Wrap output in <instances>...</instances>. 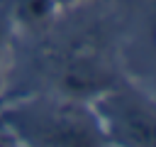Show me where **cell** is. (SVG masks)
Instances as JSON below:
<instances>
[{
	"instance_id": "3957f363",
	"label": "cell",
	"mask_w": 156,
	"mask_h": 147,
	"mask_svg": "<svg viewBox=\"0 0 156 147\" xmlns=\"http://www.w3.org/2000/svg\"><path fill=\"white\" fill-rule=\"evenodd\" d=\"M61 5L56 0H15L10 7V20L17 27H24L29 32H39L54 22Z\"/></svg>"
},
{
	"instance_id": "8992f818",
	"label": "cell",
	"mask_w": 156,
	"mask_h": 147,
	"mask_svg": "<svg viewBox=\"0 0 156 147\" xmlns=\"http://www.w3.org/2000/svg\"><path fill=\"white\" fill-rule=\"evenodd\" d=\"M56 2H58V5L63 7V5H68V2H76V0H56Z\"/></svg>"
},
{
	"instance_id": "52a82bcc",
	"label": "cell",
	"mask_w": 156,
	"mask_h": 147,
	"mask_svg": "<svg viewBox=\"0 0 156 147\" xmlns=\"http://www.w3.org/2000/svg\"><path fill=\"white\" fill-rule=\"evenodd\" d=\"M154 44H156V24H154Z\"/></svg>"
},
{
	"instance_id": "7a4b0ae2",
	"label": "cell",
	"mask_w": 156,
	"mask_h": 147,
	"mask_svg": "<svg viewBox=\"0 0 156 147\" xmlns=\"http://www.w3.org/2000/svg\"><path fill=\"white\" fill-rule=\"evenodd\" d=\"M107 147H156V105L134 88L110 86L90 100Z\"/></svg>"
},
{
	"instance_id": "6da1fadb",
	"label": "cell",
	"mask_w": 156,
	"mask_h": 147,
	"mask_svg": "<svg viewBox=\"0 0 156 147\" xmlns=\"http://www.w3.org/2000/svg\"><path fill=\"white\" fill-rule=\"evenodd\" d=\"M20 147H107L90 100L32 96L0 110Z\"/></svg>"
},
{
	"instance_id": "5b68a950",
	"label": "cell",
	"mask_w": 156,
	"mask_h": 147,
	"mask_svg": "<svg viewBox=\"0 0 156 147\" xmlns=\"http://www.w3.org/2000/svg\"><path fill=\"white\" fill-rule=\"evenodd\" d=\"M0 147H20V142H17V137L10 132V127L5 125V120H2V115H0Z\"/></svg>"
},
{
	"instance_id": "277c9868",
	"label": "cell",
	"mask_w": 156,
	"mask_h": 147,
	"mask_svg": "<svg viewBox=\"0 0 156 147\" xmlns=\"http://www.w3.org/2000/svg\"><path fill=\"white\" fill-rule=\"evenodd\" d=\"M10 27H12V20L7 12H0V83H2V76H5V69H7V54H10Z\"/></svg>"
}]
</instances>
